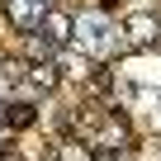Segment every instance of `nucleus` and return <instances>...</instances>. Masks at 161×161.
<instances>
[{
    "mask_svg": "<svg viewBox=\"0 0 161 161\" xmlns=\"http://www.w3.org/2000/svg\"><path fill=\"white\" fill-rule=\"evenodd\" d=\"M57 161H95V152H90V142H62L57 147Z\"/></svg>",
    "mask_w": 161,
    "mask_h": 161,
    "instance_id": "obj_7",
    "label": "nucleus"
},
{
    "mask_svg": "<svg viewBox=\"0 0 161 161\" xmlns=\"http://www.w3.org/2000/svg\"><path fill=\"white\" fill-rule=\"evenodd\" d=\"M128 38H123V47H142V52H161V19L156 14H133L128 24Z\"/></svg>",
    "mask_w": 161,
    "mask_h": 161,
    "instance_id": "obj_2",
    "label": "nucleus"
},
{
    "mask_svg": "<svg viewBox=\"0 0 161 161\" xmlns=\"http://www.w3.org/2000/svg\"><path fill=\"white\" fill-rule=\"evenodd\" d=\"M0 123H10V128H29V123H33V109H29V104H0Z\"/></svg>",
    "mask_w": 161,
    "mask_h": 161,
    "instance_id": "obj_6",
    "label": "nucleus"
},
{
    "mask_svg": "<svg viewBox=\"0 0 161 161\" xmlns=\"http://www.w3.org/2000/svg\"><path fill=\"white\" fill-rule=\"evenodd\" d=\"M76 43L86 47L90 57H114V52L123 47L119 29H114L104 14H80V19H76Z\"/></svg>",
    "mask_w": 161,
    "mask_h": 161,
    "instance_id": "obj_1",
    "label": "nucleus"
},
{
    "mask_svg": "<svg viewBox=\"0 0 161 161\" xmlns=\"http://www.w3.org/2000/svg\"><path fill=\"white\" fill-rule=\"evenodd\" d=\"M5 14L19 33H33L43 24V0H5Z\"/></svg>",
    "mask_w": 161,
    "mask_h": 161,
    "instance_id": "obj_4",
    "label": "nucleus"
},
{
    "mask_svg": "<svg viewBox=\"0 0 161 161\" xmlns=\"http://www.w3.org/2000/svg\"><path fill=\"white\" fill-rule=\"evenodd\" d=\"M86 142H90V147H100V156H119V152L128 147V128H123L119 119H104V128H100V133H90Z\"/></svg>",
    "mask_w": 161,
    "mask_h": 161,
    "instance_id": "obj_3",
    "label": "nucleus"
},
{
    "mask_svg": "<svg viewBox=\"0 0 161 161\" xmlns=\"http://www.w3.org/2000/svg\"><path fill=\"white\" fill-rule=\"evenodd\" d=\"M38 29H47V38L62 47V43L76 33V19H71V14H62V10H43V24H38Z\"/></svg>",
    "mask_w": 161,
    "mask_h": 161,
    "instance_id": "obj_5",
    "label": "nucleus"
}]
</instances>
